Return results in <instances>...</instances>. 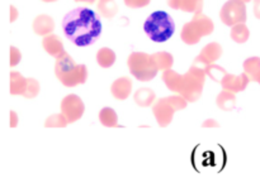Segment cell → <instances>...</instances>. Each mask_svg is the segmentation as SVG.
Returning a JSON list of instances; mask_svg holds the SVG:
<instances>
[{
  "label": "cell",
  "instance_id": "obj_25",
  "mask_svg": "<svg viewBox=\"0 0 260 183\" xmlns=\"http://www.w3.org/2000/svg\"><path fill=\"white\" fill-rule=\"evenodd\" d=\"M68 124H69L68 119H66V116L63 115L62 113L53 114V115L48 116L45 121L46 128H65Z\"/></svg>",
  "mask_w": 260,
  "mask_h": 183
},
{
  "label": "cell",
  "instance_id": "obj_13",
  "mask_svg": "<svg viewBox=\"0 0 260 183\" xmlns=\"http://www.w3.org/2000/svg\"><path fill=\"white\" fill-rule=\"evenodd\" d=\"M111 93L117 100H126L132 93V80L129 77H119L112 83Z\"/></svg>",
  "mask_w": 260,
  "mask_h": 183
},
{
  "label": "cell",
  "instance_id": "obj_24",
  "mask_svg": "<svg viewBox=\"0 0 260 183\" xmlns=\"http://www.w3.org/2000/svg\"><path fill=\"white\" fill-rule=\"evenodd\" d=\"M230 35H231V38L234 39V42L245 43L246 40L249 39L250 32H249V29H248V27L245 25V23H240V24H236L231 28Z\"/></svg>",
  "mask_w": 260,
  "mask_h": 183
},
{
  "label": "cell",
  "instance_id": "obj_7",
  "mask_svg": "<svg viewBox=\"0 0 260 183\" xmlns=\"http://www.w3.org/2000/svg\"><path fill=\"white\" fill-rule=\"evenodd\" d=\"M129 72L139 81L149 82L157 75V67L151 55L145 52H132L127 60Z\"/></svg>",
  "mask_w": 260,
  "mask_h": 183
},
{
  "label": "cell",
  "instance_id": "obj_15",
  "mask_svg": "<svg viewBox=\"0 0 260 183\" xmlns=\"http://www.w3.org/2000/svg\"><path fill=\"white\" fill-rule=\"evenodd\" d=\"M42 45H43V48H45L46 52L55 58L60 57L61 55H63V53H65V50H63V44H62V40H61V38L58 37V35L52 34V33L48 35H45V38H43V40H42Z\"/></svg>",
  "mask_w": 260,
  "mask_h": 183
},
{
  "label": "cell",
  "instance_id": "obj_23",
  "mask_svg": "<svg viewBox=\"0 0 260 183\" xmlns=\"http://www.w3.org/2000/svg\"><path fill=\"white\" fill-rule=\"evenodd\" d=\"M98 12L102 17L112 18L117 14V12H118V7H117L114 0H99Z\"/></svg>",
  "mask_w": 260,
  "mask_h": 183
},
{
  "label": "cell",
  "instance_id": "obj_20",
  "mask_svg": "<svg viewBox=\"0 0 260 183\" xmlns=\"http://www.w3.org/2000/svg\"><path fill=\"white\" fill-rule=\"evenodd\" d=\"M96 62L103 68L112 67L116 62V53L111 48H101L96 53Z\"/></svg>",
  "mask_w": 260,
  "mask_h": 183
},
{
  "label": "cell",
  "instance_id": "obj_10",
  "mask_svg": "<svg viewBox=\"0 0 260 183\" xmlns=\"http://www.w3.org/2000/svg\"><path fill=\"white\" fill-rule=\"evenodd\" d=\"M85 106H84L83 100L78 95H68L61 101V113L66 116L69 124L75 123L79 119H81Z\"/></svg>",
  "mask_w": 260,
  "mask_h": 183
},
{
  "label": "cell",
  "instance_id": "obj_9",
  "mask_svg": "<svg viewBox=\"0 0 260 183\" xmlns=\"http://www.w3.org/2000/svg\"><path fill=\"white\" fill-rule=\"evenodd\" d=\"M246 3L241 0H229L221 8L220 18L222 23L229 27L246 22Z\"/></svg>",
  "mask_w": 260,
  "mask_h": 183
},
{
  "label": "cell",
  "instance_id": "obj_2",
  "mask_svg": "<svg viewBox=\"0 0 260 183\" xmlns=\"http://www.w3.org/2000/svg\"><path fill=\"white\" fill-rule=\"evenodd\" d=\"M206 75L205 68L192 65L184 75H179L174 70H167L162 72L161 78L172 93H178L188 103H196L202 95Z\"/></svg>",
  "mask_w": 260,
  "mask_h": 183
},
{
  "label": "cell",
  "instance_id": "obj_4",
  "mask_svg": "<svg viewBox=\"0 0 260 183\" xmlns=\"http://www.w3.org/2000/svg\"><path fill=\"white\" fill-rule=\"evenodd\" d=\"M144 30L152 42L164 43L174 34V20L167 12L157 10L147 18L144 24Z\"/></svg>",
  "mask_w": 260,
  "mask_h": 183
},
{
  "label": "cell",
  "instance_id": "obj_28",
  "mask_svg": "<svg viewBox=\"0 0 260 183\" xmlns=\"http://www.w3.org/2000/svg\"><path fill=\"white\" fill-rule=\"evenodd\" d=\"M18 124V116L14 111H10V126L12 128H15Z\"/></svg>",
  "mask_w": 260,
  "mask_h": 183
},
{
  "label": "cell",
  "instance_id": "obj_32",
  "mask_svg": "<svg viewBox=\"0 0 260 183\" xmlns=\"http://www.w3.org/2000/svg\"><path fill=\"white\" fill-rule=\"evenodd\" d=\"M75 2H83V3H89V4H93L95 0H75Z\"/></svg>",
  "mask_w": 260,
  "mask_h": 183
},
{
  "label": "cell",
  "instance_id": "obj_33",
  "mask_svg": "<svg viewBox=\"0 0 260 183\" xmlns=\"http://www.w3.org/2000/svg\"><path fill=\"white\" fill-rule=\"evenodd\" d=\"M41 2H45V3H53V2H57V0H41Z\"/></svg>",
  "mask_w": 260,
  "mask_h": 183
},
{
  "label": "cell",
  "instance_id": "obj_5",
  "mask_svg": "<svg viewBox=\"0 0 260 183\" xmlns=\"http://www.w3.org/2000/svg\"><path fill=\"white\" fill-rule=\"evenodd\" d=\"M213 29H215V24H213L212 19L200 13V14H196L190 22L183 25L180 38L185 44H197L201 38L212 34Z\"/></svg>",
  "mask_w": 260,
  "mask_h": 183
},
{
  "label": "cell",
  "instance_id": "obj_14",
  "mask_svg": "<svg viewBox=\"0 0 260 183\" xmlns=\"http://www.w3.org/2000/svg\"><path fill=\"white\" fill-rule=\"evenodd\" d=\"M168 5L173 9L185 13L200 14L203 9V0H167Z\"/></svg>",
  "mask_w": 260,
  "mask_h": 183
},
{
  "label": "cell",
  "instance_id": "obj_3",
  "mask_svg": "<svg viewBox=\"0 0 260 183\" xmlns=\"http://www.w3.org/2000/svg\"><path fill=\"white\" fill-rule=\"evenodd\" d=\"M55 73L58 81L66 87H75L80 83L83 85L88 78L86 66L76 65L75 61L66 52L56 58Z\"/></svg>",
  "mask_w": 260,
  "mask_h": 183
},
{
  "label": "cell",
  "instance_id": "obj_16",
  "mask_svg": "<svg viewBox=\"0 0 260 183\" xmlns=\"http://www.w3.org/2000/svg\"><path fill=\"white\" fill-rule=\"evenodd\" d=\"M55 29V22L50 15L41 14L33 20V30L37 35H48Z\"/></svg>",
  "mask_w": 260,
  "mask_h": 183
},
{
  "label": "cell",
  "instance_id": "obj_6",
  "mask_svg": "<svg viewBox=\"0 0 260 183\" xmlns=\"http://www.w3.org/2000/svg\"><path fill=\"white\" fill-rule=\"evenodd\" d=\"M187 105L188 101L182 95L168 96V98L159 99L152 105V113H154L155 118H156L159 126L165 128V126H168L172 123L175 111L183 110V109L187 108Z\"/></svg>",
  "mask_w": 260,
  "mask_h": 183
},
{
  "label": "cell",
  "instance_id": "obj_21",
  "mask_svg": "<svg viewBox=\"0 0 260 183\" xmlns=\"http://www.w3.org/2000/svg\"><path fill=\"white\" fill-rule=\"evenodd\" d=\"M99 121L102 125L107 126V128H114L118 126V116H117L116 111L111 108H104L99 111Z\"/></svg>",
  "mask_w": 260,
  "mask_h": 183
},
{
  "label": "cell",
  "instance_id": "obj_1",
  "mask_svg": "<svg viewBox=\"0 0 260 183\" xmlns=\"http://www.w3.org/2000/svg\"><path fill=\"white\" fill-rule=\"evenodd\" d=\"M61 25L65 37L78 47L93 44L102 34L101 20L88 8H75L69 12Z\"/></svg>",
  "mask_w": 260,
  "mask_h": 183
},
{
  "label": "cell",
  "instance_id": "obj_26",
  "mask_svg": "<svg viewBox=\"0 0 260 183\" xmlns=\"http://www.w3.org/2000/svg\"><path fill=\"white\" fill-rule=\"evenodd\" d=\"M20 58H22L20 51L15 47H10V67L17 66L20 62Z\"/></svg>",
  "mask_w": 260,
  "mask_h": 183
},
{
  "label": "cell",
  "instance_id": "obj_34",
  "mask_svg": "<svg viewBox=\"0 0 260 183\" xmlns=\"http://www.w3.org/2000/svg\"><path fill=\"white\" fill-rule=\"evenodd\" d=\"M256 82H258V83H259V85H260V73H259L258 78H256Z\"/></svg>",
  "mask_w": 260,
  "mask_h": 183
},
{
  "label": "cell",
  "instance_id": "obj_11",
  "mask_svg": "<svg viewBox=\"0 0 260 183\" xmlns=\"http://www.w3.org/2000/svg\"><path fill=\"white\" fill-rule=\"evenodd\" d=\"M222 52L223 51H222V47H221V44H218V43L216 42L210 43V44H207L206 47L202 48L200 56L196 58L193 65H197L206 70L208 66L213 65V63H215L216 61L222 56Z\"/></svg>",
  "mask_w": 260,
  "mask_h": 183
},
{
  "label": "cell",
  "instance_id": "obj_8",
  "mask_svg": "<svg viewBox=\"0 0 260 183\" xmlns=\"http://www.w3.org/2000/svg\"><path fill=\"white\" fill-rule=\"evenodd\" d=\"M40 93V83L35 78H24L17 71L10 72V94L33 99Z\"/></svg>",
  "mask_w": 260,
  "mask_h": 183
},
{
  "label": "cell",
  "instance_id": "obj_30",
  "mask_svg": "<svg viewBox=\"0 0 260 183\" xmlns=\"http://www.w3.org/2000/svg\"><path fill=\"white\" fill-rule=\"evenodd\" d=\"M202 126H205V128H207V126H216V128H218V124H217V121L216 120H212V119H208L207 121H206V123H203V125Z\"/></svg>",
  "mask_w": 260,
  "mask_h": 183
},
{
  "label": "cell",
  "instance_id": "obj_35",
  "mask_svg": "<svg viewBox=\"0 0 260 183\" xmlns=\"http://www.w3.org/2000/svg\"><path fill=\"white\" fill-rule=\"evenodd\" d=\"M241 2H244V3H249V2H251V0H241Z\"/></svg>",
  "mask_w": 260,
  "mask_h": 183
},
{
  "label": "cell",
  "instance_id": "obj_31",
  "mask_svg": "<svg viewBox=\"0 0 260 183\" xmlns=\"http://www.w3.org/2000/svg\"><path fill=\"white\" fill-rule=\"evenodd\" d=\"M10 10H12V17H10V22H13V20L15 19V17H17V10H15L14 7H10Z\"/></svg>",
  "mask_w": 260,
  "mask_h": 183
},
{
  "label": "cell",
  "instance_id": "obj_12",
  "mask_svg": "<svg viewBox=\"0 0 260 183\" xmlns=\"http://www.w3.org/2000/svg\"><path fill=\"white\" fill-rule=\"evenodd\" d=\"M249 81H250V78H249V76L246 75L245 72L241 73V75H230V73L226 72L225 75L222 76V78H221L220 83L221 86H222L223 90L226 91H230V93H241V91H244L246 88V86H248Z\"/></svg>",
  "mask_w": 260,
  "mask_h": 183
},
{
  "label": "cell",
  "instance_id": "obj_22",
  "mask_svg": "<svg viewBox=\"0 0 260 183\" xmlns=\"http://www.w3.org/2000/svg\"><path fill=\"white\" fill-rule=\"evenodd\" d=\"M244 71L251 81H256L260 73V58L250 57L244 62Z\"/></svg>",
  "mask_w": 260,
  "mask_h": 183
},
{
  "label": "cell",
  "instance_id": "obj_18",
  "mask_svg": "<svg viewBox=\"0 0 260 183\" xmlns=\"http://www.w3.org/2000/svg\"><path fill=\"white\" fill-rule=\"evenodd\" d=\"M217 106L223 111H231L236 106V96L234 93L222 90L216 99Z\"/></svg>",
  "mask_w": 260,
  "mask_h": 183
},
{
  "label": "cell",
  "instance_id": "obj_27",
  "mask_svg": "<svg viewBox=\"0 0 260 183\" xmlns=\"http://www.w3.org/2000/svg\"><path fill=\"white\" fill-rule=\"evenodd\" d=\"M150 2H151V0H124V4H126L128 8H134V9H136V8L147 7V5L150 4Z\"/></svg>",
  "mask_w": 260,
  "mask_h": 183
},
{
  "label": "cell",
  "instance_id": "obj_17",
  "mask_svg": "<svg viewBox=\"0 0 260 183\" xmlns=\"http://www.w3.org/2000/svg\"><path fill=\"white\" fill-rule=\"evenodd\" d=\"M135 103L139 106H142V108H147V106H151L152 103H155V99H156V95H155L154 91L151 88H139V90L135 93L134 95Z\"/></svg>",
  "mask_w": 260,
  "mask_h": 183
},
{
  "label": "cell",
  "instance_id": "obj_29",
  "mask_svg": "<svg viewBox=\"0 0 260 183\" xmlns=\"http://www.w3.org/2000/svg\"><path fill=\"white\" fill-rule=\"evenodd\" d=\"M254 15L260 19V0H254Z\"/></svg>",
  "mask_w": 260,
  "mask_h": 183
},
{
  "label": "cell",
  "instance_id": "obj_19",
  "mask_svg": "<svg viewBox=\"0 0 260 183\" xmlns=\"http://www.w3.org/2000/svg\"><path fill=\"white\" fill-rule=\"evenodd\" d=\"M151 56L159 71L170 70L173 63H174V58H173V56L170 55V53L164 52V51H161V52H156Z\"/></svg>",
  "mask_w": 260,
  "mask_h": 183
}]
</instances>
